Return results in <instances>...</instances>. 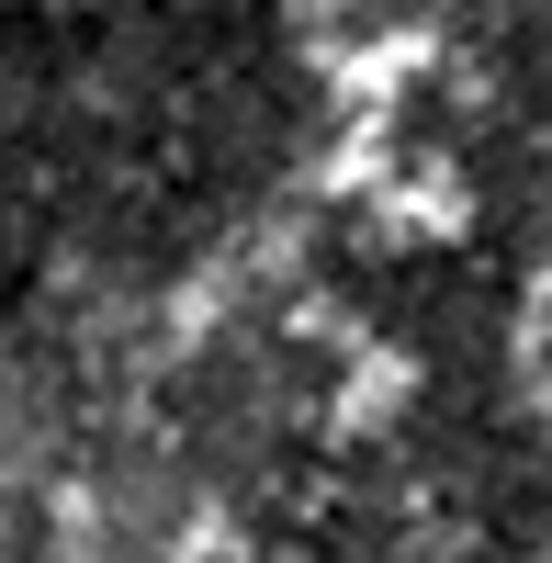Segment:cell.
Masks as SVG:
<instances>
[{"label": "cell", "instance_id": "cell-1", "mask_svg": "<svg viewBox=\"0 0 552 563\" xmlns=\"http://www.w3.org/2000/svg\"><path fill=\"white\" fill-rule=\"evenodd\" d=\"M271 0H0V260L147 294L225 249L294 169Z\"/></svg>", "mask_w": 552, "mask_h": 563}]
</instances>
